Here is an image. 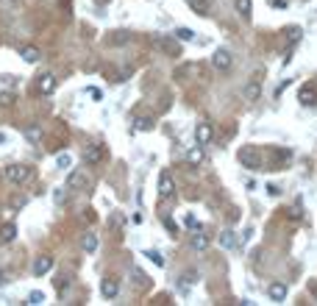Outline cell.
<instances>
[{
    "instance_id": "1",
    "label": "cell",
    "mask_w": 317,
    "mask_h": 306,
    "mask_svg": "<svg viewBox=\"0 0 317 306\" xmlns=\"http://www.w3.org/2000/svg\"><path fill=\"white\" fill-rule=\"evenodd\" d=\"M3 176H6V181H11V184H25L28 176H31V167H25V164H9V167L3 170Z\"/></svg>"
},
{
    "instance_id": "2",
    "label": "cell",
    "mask_w": 317,
    "mask_h": 306,
    "mask_svg": "<svg viewBox=\"0 0 317 306\" xmlns=\"http://www.w3.org/2000/svg\"><path fill=\"white\" fill-rule=\"evenodd\" d=\"M212 64H215V70H220V73H228V70H231V53L225 51V48L215 51V56H212Z\"/></svg>"
},
{
    "instance_id": "3",
    "label": "cell",
    "mask_w": 317,
    "mask_h": 306,
    "mask_svg": "<svg viewBox=\"0 0 317 306\" xmlns=\"http://www.w3.org/2000/svg\"><path fill=\"white\" fill-rule=\"evenodd\" d=\"M36 89L42 95H53L56 92V76H53V73H42L39 81H36Z\"/></svg>"
},
{
    "instance_id": "4",
    "label": "cell",
    "mask_w": 317,
    "mask_h": 306,
    "mask_svg": "<svg viewBox=\"0 0 317 306\" xmlns=\"http://www.w3.org/2000/svg\"><path fill=\"white\" fill-rule=\"evenodd\" d=\"M240 162L248 167V170H259L262 167V162H259V153H253L250 148H242L240 151Z\"/></svg>"
},
{
    "instance_id": "5",
    "label": "cell",
    "mask_w": 317,
    "mask_h": 306,
    "mask_svg": "<svg viewBox=\"0 0 317 306\" xmlns=\"http://www.w3.org/2000/svg\"><path fill=\"white\" fill-rule=\"evenodd\" d=\"M172 192H175V181H172V176L170 173H162V176H159V195L172 198Z\"/></svg>"
},
{
    "instance_id": "6",
    "label": "cell",
    "mask_w": 317,
    "mask_h": 306,
    "mask_svg": "<svg viewBox=\"0 0 317 306\" xmlns=\"http://www.w3.org/2000/svg\"><path fill=\"white\" fill-rule=\"evenodd\" d=\"M50 270H53V256H36L34 276H48Z\"/></svg>"
},
{
    "instance_id": "7",
    "label": "cell",
    "mask_w": 317,
    "mask_h": 306,
    "mask_svg": "<svg viewBox=\"0 0 317 306\" xmlns=\"http://www.w3.org/2000/svg\"><path fill=\"white\" fill-rule=\"evenodd\" d=\"M195 136H197V145L203 148V145L212 142V136H215V131H212V126L209 123H200V126L195 128Z\"/></svg>"
},
{
    "instance_id": "8",
    "label": "cell",
    "mask_w": 317,
    "mask_h": 306,
    "mask_svg": "<svg viewBox=\"0 0 317 306\" xmlns=\"http://www.w3.org/2000/svg\"><path fill=\"white\" fill-rule=\"evenodd\" d=\"M267 295H270V301H275V304H281L284 298H287V284H281V281H275V284H270V287H267Z\"/></svg>"
},
{
    "instance_id": "9",
    "label": "cell",
    "mask_w": 317,
    "mask_h": 306,
    "mask_svg": "<svg viewBox=\"0 0 317 306\" xmlns=\"http://www.w3.org/2000/svg\"><path fill=\"white\" fill-rule=\"evenodd\" d=\"M100 159H103V151L98 145H86L84 148V162L86 164H100Z\"/></svg>"
},
{
    "instance_id": "10",
    "label": "cell",
    "mask_w": 317,
    "mask_h": 306,
    "mask_svg": "<svg viewBox=\"0 0 317 306\" xmlns=\"http://www.w3.org/2000/svg\"><path fill=\"white\" fill-rule=\"evenodd\" d=\"M100 292H103V298L112 301V298H117V292H120V284H117L114 279H103L100 281Z\"/></svg>"
},
{
    "instance_id": "11",
    "label": "cell",
    "mask_w": 317,
    "mask_h": 306,
    "mask_svg": "<svg viewBox=\"0 0 317 306\" xmlns=\"http://www.w3.org/2000/svg\"><path fill=\"white\" fill-rule=\"evenodd\" d=\"M298 101L303 103V106H315V103H317V89H315V86H300Z\"/></svg>"
},
{
    "instance_id": "12",
    "label": "cell",
    "mask_w": 317,
    "mask_h": 306,
    "mask_svg": "<svg viewBox=\"0 0 317 306\" xmlns=\"http://www.w3.org/2000/svg\"><path fill=\"white\" fill-rule=\"evenodd\" d=\"M70 187H78V189H89L92 187V181H89V176H84V173H73L67 178Z\"/></svg>"
},
{
    "instance_id": "13",
    "label": "cell",
    "mask_w": 317,
    "mask_h": 306,
    "mask_svg": "<svg viewBox=\"0 0 317 306\" xmlns=\"http://www.w3.org/2000/svg\"><path fill=\"white\" fill-rule=\"evenodd\" d=\"M20 56H23V61H28V64H36V61L42 59V51H39V48H34V45H28V48H23V51H20Z\"/></svg>"
},
{
    "instance_id": "14",
    "label": "cell",
    "mask_w": 317,
    "mask_h": 306,
    "mask_svg": "<svg viewBox=\"0 0 317 306\" xmlns=\"http://www.w3.org/2000/svg\"><path fill=\"white\" fill-rule=\"evenodd\" d=\"M237 242H240V239H237V234H234L231 229H225L223 234H220V245H223L225 251H234V248H237Z\"/></svg>"
},
{
    "instance_id": "15",
    "label": "cell",
    "mask_w": 317,
    "mask_h": 306,
    "mask_svg": "<svg viewBox=\"0 0 317 306\" xmlns=\"http://www.w3.org/2000/svg\"><path fill=\"white\" fill-rule=\"evenodd\" d=\"M189 245L195 248V251H206V248H209V237L200 234V231H195V234L189 237Z\"/></svg>"
},
{
    "instance_id": "16",
    "label": "cell",
    "mask_w": 317,
    "mask_h": 306,
    "mask_svg": "<svg viewBox=\"0 0 317 306\" xmlns=\"http://www.w3.org/2000/svg\"><path fill=\"white\" fill-rule=\"evenodd\" d=\"M98 245H100V242H98V234H84L81 248H84L86 254H95V251H98Z\"/></svg>"
},
{
    "instance_id": "17",
    "label": "cell",
    "mask_w": 317,
    "mask_h": 306,
    "mask_svg": "<svg viewBox=\"0 0 317 306\" xmlns=\"http://www.w3.org/2000/svg\"><path fill=\"white\" fill-rule=\"evenodd\" d=\"M14 237H17V226H14V223H6V226L0 229V242L6 245V242H11Z\"/></svg>"
},
{
    "instance_id": "18",
    "label": "cell",
    "mask_w": 317,
    "mask_h": 306,
    "mask_svg": "<svg viewBox=\"0 0 317 306\" xmlns=\"http://www.w3.org/2000/svg\"><path fill=\"white\" fill-rule=\"evenodd\" d=\"M200 162H203V148L197 145V148H192V151L187 153V164H189V167H197Z\"/></svg>"
},
{
    "instance_id": "19",
    "label": "cell",
    "mask_w": 317,
    "mask_h": 306,
    "mask_svg": "<svg viewBox=\"0 0 317 306\" xmlns=\"http://www.w3.org/2000/svg\"><path fill=\"white\" fill-rule=\"evenodd\" d=\"M237 11H240L242 20H250V14H253V0H237Z\"/></svg>"
},
{
    "instance_id": "20",
    "label": "cell",
    "mask_w": 317,
    "mask_h": 306,
    "mask_svg": "<svg viewBox=\"0 0 317 306\" xmlns=\"http://www.w3.org/2000/svg\"><path fill=\"white\" fill-rule=\"evenodd\" d=\"M259 95H262V84H259V81H250V84L245 86V101H256Z\"/></svg>"
},
{
    "instance_id": "21",
    "label": "cell",
    "mask_w": 317,
    "mask_h": 306,
    "mask_svg": "<svg viewBox=\"0 0 317 306\" xmlns=\"http://www.w3.org/2000/svg\"><path fill=\"white\" fill-rule=\"evenodd\" d=\"M187 3H189V9L195 11V14H200V17L209 14V0H187Z\"/></svg>"
},
{
    "instance_id": "22",
    "label": "cell",
    "mask_w": 317,
    "mask_h": 306,
    "mask_svg": "<svg viewBox=\"0 0 317 306\" xmlns=\"http://www.w3.org/2000/svg\"><path fill=\"white\" fill-rule=\"evenodd\" d=\"M153 128V120L150 117H137L134 120V131H150Z\"/></svg>"
},
{
    "instance_id": "23",
    "label": "cell",
    "mask_w": 317,
    "mask_h": 306,
    "mask_svg": "<svg viewBox=\"0 0 317 306\" xmlns=\"http://www.w3.org/2000/svg\"><path fill=\"white\" fill-rule=\"evenodd\" d=\"M175 36H178V42H195V31L192 28H178Z\"/></svg>"
},
{
    "instance_id": "24",
    "label": "cell",
    "mask_w": 317,
    "mask_h": 306,
    "mask_svg": "<svg viewBox=\"0 0 317 306\" xmlns=\"http://www.w3.org/2000/svg\"><path fill=\"white\" fill-rule=\"evenodd\" d=\"M25 304H34V306L45 304V292H39V289H34V292L28 295V301H25Z\"/></svg>"
},
{
    "instance_id": "25",
    "label": "cell",
    "mask_w": 317,
    "mask_h": 306,
    "mask_svg": "<svg viewBox=\"0 0 317 306\" xmlns=\"http://www.w3.org/2000/svg\"><path fill=\"white\" fill-rule=\"evenodd\" d=\"M147 259H150V262L156 264V267H164V259H162V254H159V251H147Z\"/></svg>"
},
{
    "instance_id": "26",
    "label": "cell",
    "mask_w": 317,
    "mask_h": 306,
    "mask_svg": "<svg viewBox=\"0 0 317 306\" xmlns=\"http://www.w3.org/2000/svg\"><path fill=\"white\" fill-rule=\"evenodd\" d=\"M70 164H73V159H70L67 153H61L59 159H56V167H59V170H67Z\"/></svg>"
},
{
    "instance_id": "27",
    "label": "cell",
    "mask_w": 317,
    "mask_h": 306,
    "mask_svg": "<svg viewBox=\"0 0 317 306\" xmlns=\"http://www.w3.org/2000/svg\"><path fill=\"white\" fill-rule=\"evenodd\" d=\"M39 136H42V131H39V128H25V139L28 142H36V139H39Z\"/></svg>"
},
{
    "instance_id": "28",
    "label": "cell",
    "mask_w": 317,
    "mask_h": 306,
    "mask_svg": "<svg viewBox=\"0 0 317 306\" xmlns=\"http://www.w3.org/2000/svg\"><path fill=\"white\" fill-rule=\"evenodd\" d=\"M53 284L59 287V292H64V289H67V284H70V281L64 279V276H59V279H53Z\"/></svg>"
},
{
    "instance_id": "29",
    "label": "cell",
    "mask_w": 317,
    "mask_h": 306,
    "mask_svg": "<svg viewBox=\"0 0 317 306\" xmlns=\"http://www.w3.org/2000/svg\"><path fill=\"white\" fill-rule=\"evenodd\" d=\"M184 226H187V229H197V220L192 214H187V217H184Z\"/></svg>"
},
{
    "instance_id": "30",
    "label": "cell",
    "mask_w": 317,
    "mask_h": 306,
    "mask_svg": "<svg viewBox=\"0 0 317 306\" xmlns=\"http://www.w3.org/2000/svg\"><path fill=\"white\" fill-rule=\"evenodd\" d=\"M134 281H137V284H145V281H147V276H145L142 270H134Z\"/></svg>"
},
{
    "instance_id": "31",
    "label": "cell",
    "mask_w": 317,
    "mask_h": 306,
    "mask_svg": "<svg viewBox=\"0 0 317 306\" xmlns=\"http://www.w3.org/2000/svg\"><path fill=\"white\" fill-rule=\"evenodd\" d=\"M9 103H11V95L3 92V95H0V106H9Z\"/></svg>"
},
{
    "instance_id": "32",
    "label": "cell",
    "mask_w": 317,
    "mask_h": 306,
    "mask_svg": "<svg viewBox=\"0 0 317 306\" xmlns=\"http://www.w3.org/2000/svg\"><path fill=\"white\" fill-rule=\"evenodd\" d=\"M298 36H300L298 28H290V42H298Z\"/></svg>"
},
{
    "instance_id": "33",
    "label": "cell",
    "mask_w": 317,
    "mask_h": 306,
    "mask_svg": "<svg viewBox=\"0 0 317 306\" xmlns=\"http://www.w3.org/2000/svg\"><path fill=\"white\" fill-rule=\"evenodd\" d=\"M53 201H56V204H64V192H61V189L59 192H53Z\"/></svg>"
},
{
    "instance_id": "34",
    "label": "cell",
    "mask_w": 317,
    "mask_h": 306,
    "mask_svg": "<svg viewBox=\"0 0 317 306\" xmlns=\"http://www.w3.org/2000/svg\"><path fill=\"white\" fill-rule=\"evenodd\" d=\"M267 192H270V195H281V189H278V187H275V184H270V187H267Z\"/></svg>"
},
{
    "instance_id": "35",
    "label": "cell",
    "mask_w": 317,
    "mask_h": 306,
    "mask_svg": "<svg viewBox=\"0 0 317 306\" xmlns=\"http://www.w3.org/2000/svg\"><path fill=\"white\" fill-rule=\"evenodd\" d=\"M273 6H278V9H284V6H287V0H273Z\"/></svg>"
},
{
    "instance_id": "36",
    "label": "cell",
    "mask_w": 317,
    "mask_h": 306,
    "mask_svg": "<svg viewBox=\"0 0 317 306\" xmlns=\"http://www.w3.org/2000/svg\"><path fill=\"white\" fill-rule=\"evenodd\" d=\"M0 145H6V134H0Z\"/></svg>"
}]
</instances>
